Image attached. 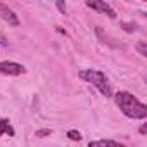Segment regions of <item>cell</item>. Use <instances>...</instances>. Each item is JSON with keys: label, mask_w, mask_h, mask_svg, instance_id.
Listing matches in <instances>:
<instances>
[{"label": "cell", "mask_w": 147, "mask_h": 147, "mask_svg": "<svg viewBox=\"0 0 147 147\" xmlns=\"http://www.w3.org/2000/svg\"><path fill=\"white\" fill-rule=\"evenodd\" d=\"M114 99H116V106L123 111L125 116L133 119H144L147 116V107L130 92H118Z\"/></svg>", "instance_id": "6da1fadb"}, {"label": "cell", "mask_w": 147, "mask_h": 147, "mask_svg": "<svg viewBox=\"0 0 147 147\" xmlns=\"http://www.w3.org/2000/svg\"><path fill=\"white\" fill-rule=\"evenodd\" d=\"M80 78L85 80V82H88V83H92L94 87H97L99 92H100L104 97L109 99V97L113 95L111 87H109V82H107V78H106V75H104L102 71H97V69H85V71L80 73Z\"/></svg>", "instance_id": "7a4b0ae2"}, {"label": "cell", "mask_w": 147, "mask_h": 147, "mask_svg": "<svg viewBox=\"0 0 147 147\" xmlns=\"http://www.w3.org/2000/svg\"><path fill=\"white\" fill-rule=\"evenodd\" d=\"M26 69L24 66L18 64V62H11V61H4L0 62V73L2 75H11V76H18V75H23Z\"/></svg>", "instance_id": "3957f363"}, {"label": "cell", "mask_w": 147, "mask_h": 147, "mask_svg": "<svg viewBox=\"0 0 147 147\" xmlns=\"http://www.w3.org/2000/svg\"><path fill=\"white\" fill-rule=\"evenodd\" d=\"M87 5H88L90 9H94V11H99V12L106 14V16L111 18V19L116 18V12H114L113 7H111L109 4H106V2H100V0H97V2H87Z\"/></svg>", "instance_id": "277c9868"}, {"label": "cell", "mask_w": 147, "mask_h": 147, "mask_svg": "<svg viewBox=\"0 0 147 147\" xmlns=\"http://www.w3.org/2000/svg\"><path fill=\"white\" fill-rule=\"evenodd\" d=\"M0 18H2L4 21H7L11 26H19V19L14 14V11H11L9 7H5L2 4H0Z\"/></svg>", "instance_id": "5b68a950"}, {"label": "cell", "mask_w": 147, "mask_h": 147, "mask_svg": "<svg viewBox=\"0 0 147 147\" xmlns=\"http://www.w3.org/2000/svg\"><path fill=\"white\" fill-rule=\"evenodd\" d=\"M88 147H125V145L119 144V142H114V140L106 138V140H94V142L88 144Z\"/></svg>", "instance_id": "8992f818"}, {"label": "cell", "mask_w": 147, "mask_h": 147, "mask_svg": "<svg viewBox=\"0 0 147 147\" xmlns=\"http://www.w3.org/2000/svg\"><path fill=\"white\" fill-rule=\"evenodd\" d=\"M4 133H7V135H14V130H12V126H11V123H9V119H0V137H2Z\"/></svg>", "instance_id": "52a82bcc"}, {"label": "cell", "mask_w": 147, "mask_h": 147, "mask_svg": "<svg viewBox=\"0 0 147 147\" xmlns=\"http://www.w3.org/2000/svg\"><path fill=\"white\" fill-rule=\"evenodd\" d=\"M67 137H69L71 140H75V142H76V140H78V142L82 140V133L76 131V130H69V131H67Z\"/></svg>", "instance_id": "ba28073f"}, {"label": "cell", "mask_w": 147, "mask_h": 147, "mask_svg": "<svg viewBox=\"0 0 147 147\" xmlns=\"http://www.w3.org/2000/svg\"><path fill=\"white\" fill-rule=\"evenodd\" d=\"M123 28H125V31H128V33L137 31V24H135V23H123Z\"/></svg>", "instance_id": "9c48e42d"}, {"label": "cell", "mask_w": 147, "mask_h": 147, "mask_svg": "<svg viewBox=\"0 0 147 147\" xmlns=\"http://www.w3.org/2000/svg\"><path fill=\"white\" fill-rule=\"evenodd\" d=\"M137 50H138V52H140V54H142V55L145 57V55H147V49H145V42H140V43L137 45Z\"/></svg>", "instance_id": "30bf717a"}, {"label": "cell", "mask_w": 147, "mask_h": 147, "mask_svg": "<svg viewBox=\"0 0 147 147\" xmlns=\"http://www.w3.org/2000/svg\"><path fill=\"white\" fill-rule=\"evenodd\" d=\"M57 9H59V11H61V12H62V14H64V12H66V5H64V4H62V2H57Z\"/></svg>", "instance_id": "8fae6325"}, {"label": "cell", "mask_w": 147, "mask_h": 147, "mask_svg": "<svg viewBox=\"0 0 147 147\" xmlns=\"http://www.w3.org/2000/svg\"><path fill=\"white\" fill-rule=\"evenodd\" d=\"M36 135H38V137H45V135H50V130H42V131H38Z\"/></svg>", "instance_id": "7c38bea8"}, {"label": "cell", "mask_w": 147, "mask_h": 147, "mask_svg": "<svg viewBox=\"0 0 147 147\" xmlns=\"http://www.w3.org/2000/svg\"><path fill=\"white\" fill-rule=\"evenodd\" d=\"M140 133H142V135H145V133H147V126H145V125H142V126H140Z\"/></svg>", "instance_id": "4fadbf2b"}, {"label": "cell", "mask_w": 147, "mask_h": 147, "mask_svg": "<svg viewBox=\"0 0 147 147\" xmlns=\"http://www.w3.org/2000/svg\"><path fill=\"white\" fill-rule=\"evenodd\" d=\"M5 43H7L5 38H4V36H0V45H5Z\"/></svg>", "instance_id": "5bb4252c"}]
</instances>
